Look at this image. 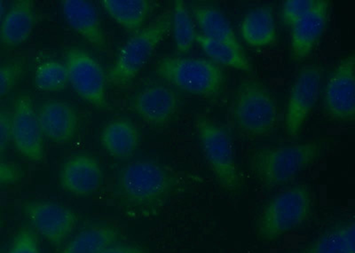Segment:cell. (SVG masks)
I'll use <instances>...</instances> for the list:
<instances>
[{"mask_svg":"<svg viewBox=\"0 0 355 253\" xmlns=\"http://www.w3.org/2000/svg\"><path fill=\"white\" fill-rule=\"evenodd\" d=\"M312 198L309 186L296 185L272 197L257 221V235L265 242L275 241L302 225L309 217Z\"/></svg>","mask_w":355,"mask_h":253,"instance_id":"obj_6","label":"cell"},{"mask_svg":"<svg viewBox=\"0 0 355 253\" xmlns=\"http://www.w3.org/2000/svg\"><path fill=\"white\" fill-rule=\"evenodd\" d=\"M119 232L110 226H94L78 233L60 253H101L116 245Z\"/></svg>","mask_w":355,"mask_h":253,"instance_id":"obj_24","label":"cell"},{"mask_svg":"<svg viewBox=\"0 0 355 253\" xmlns=\"http://www.w3.org/2000/svg\"><path fill=\"white\" fill-rule=\"evenodd\" d=\"M329 2L315 0L309 12L291 28L290 55L294 62L302 61L313 52L324 33Z\"/></svg>","mask_w":355,"mask_h":253,"instance_id":"obj_14","label":"cell"},{"mask_svg":"<svg viewBox=\"0 0 355 253\" xmlns=\"http://www.w3.org/2000/svg\"><path fill=\"white\" fill-rule=\"evenodd\" d=\"M155 71L177 89L204 99L220 96L226 80L220 66L205 58L164 57L158 62Z\"/></svg>","mask_w":355,"mask_h":253,"instance_id":"obj_5","label":"cell"},{"mask_svg":"<svg viewBox=\"0 0 355 253\" xmlns=\"http://www.w3.org/2000/svg\"><path fill=\"white\" fill-rule=\"evenodd\" d=\"M101 253H147L137 246L130 245H114Z\"/></svg>","mask_w":355,"mask_h":253,"instance_id":"obj_33","label":"cell"},{"mask_svg":"<svg viewBox=\"0 0 355 253\" xmlns=\"http://www.w3.org/2000/svg\"><path fill=\"white\" fill-rule=\"evenodd\" d=\"M62 14L69 26L92 46L101 51L107 49L106 37L99 15L91 2L65 0L62 2Z\"/></svg>","mask_w":355,"mask_h":253,"instance_id":"obj_17","label":"cell"},{"mask_svg":"<svg viewBox=\"0 0 355 253\" xmlns=\"http://www.w3.org/2000/svg\"><path fill=\"white\" fill-rule=\"evenodd\" d=\"M176 188L175 177L161 164L136 160L120 170L116 194L126 207L147 213L159 209Z\"/></svg>","mask_w":355,"mask_h":253,"instance_id":"obj_1","label":"cell"},{"mask_svg":"<svg viewBox=\"0 0 355 253\" xmlns=\"http://www.w3.org/2000/svg\"><path fill=\"white\" fill-rule=\"evenodd\" d=\"M323 112L338 123L354 122L355 119V57H345L336 65L323 93Z\"/></svg>","mask_w":355,"mask_h":253,"instance_id":"obj_10","label":"cell"},{"mask_svg":"<svg viewBox=\"0 0 355 253\" xmlns=\"http://www.w3.org/2000/svg\"><path fill=\"white\" fill-rule=\"evenodd\" d=\"M101 6L111 19L132 34L141 30L152 8L148 0H103Z\"/></svg>","mask_w":355,"mask_h":253,"instance_id":"obj_22","label":"cell"},{"mask_svg":"<svg viewBox=\"0 0 355 253\" xmlns=\"http://www.w3.org/2000/svg\"><path fill=\"white\" fill-rule=\"evenodd\" d=\"M35 83L37 89L47 93L63 91L69 83L68 69L64 63L53 60L43 62L35 71Z\"/></svg>","mask_w":355,"mask_h":253,"instance_id":"obj_27","label":"cell"},{"mask_svg":"<svg viewBox=\"0 0 355 253\" xmlns=\"http://www.w3.org/2000/svg\"><path fill=\"white\" fill-rule=\"evenodd\" d=\"M172 27L176 50L182 55H186L194 46L198 33H196L191 15L182 0L174 1Z\"/></svg>","mask_w":355,"mask_h":253,"instance_id":"obj_26","label":"cell"},{"mask_svg":"<svg viewBox=\"0 0 355 253\" xmlns=\"http://www.w3.org/2000/svg\"><path fill=\"white\" fill-rule=\"evenodd\" d=\"M131 106L146 124L164 128L175 118L180 110V99L172 88L155 85L139 91L133 97Z\"/></svg>","mask_w":355,"mask_h":253,"instance_id":"obj_13","label":"cell"},{"mask_svg":"<svg viewBox=\"0 0 355 253\" xmlns=\"http://www.w3.org/2000/svg\"><path fill=\"white\" fill-rule=\"evenodd\" d=\"M324 72L318 64L304 65L297 72L288 94L284 126L288 138L300 137L306 120L321 96Z\"/></svg>","mask_w":355,"mask_h":253,"instance_id":"obj_8","label":"cell"},{"mask_svg":"<svg viewBox=\"0 0 355 253\" xmlns=\"http://www.w3.org/2000/svg\"><path fill=\"white\" fill-rule=\"evenodd\" d=\"M191 12L202 35L226 44L237 52L245 53L234 33L232 25L220 9L210 5H193Z\"/></svg>","mask_w":355,"mask_h":253,"instance_id":"obj_19","label":"cell"},{"mask_svg":"<svg viewBox=\"0 0 355 253\" xmlns=\"http://www.w3.org/2000/svg\"><path fill=\"white\" fill-rule=\"evenodd\" d=\"M241 36L247 46L263 49L277 40V28L274 9L263 6L247 12L240 25Z\"/></svg>","mask_w":355,"mask_h":253,"instance_id":"obj_18","label":"cell"},{"mask_svg":"<svg viewBox=\"0 0 355 253\" xmlns=\"http://www.w3.org/2000/svg\"><path fill=\"white\" fill-rule=\"evenodd\" d=\"M36 24L33 2L22 0L15 3L0 28V41L6 47H17L26 42Z\"/></svg>","mask_w":355,"mask_h":253,"instance_id":"obj_20","label":"cell"},{"mask_svg":"<svg viewBox=\"0 0 355 253\" xmlns=\"http://www.w3.org/2000/svg\"><path fill=\"white\" fill-rule=\"evenodd\" d=\"M302 253H355L354 221H345L331 227Z\"/></svg>","mask_w":355,"mask_h":253,"instance_id":"obj_23","label":"cell"},{"mask_svg":"<svg viewBox=\"0 0 355 253\" xmlns=\"http://www.w3.org/2000/svg\"><path fill=\"white\" fill-rule=\"evenodd\" d=\"M65 65L76 93L97 109H106L107 77L100 63L88 53L76 49L67 52Z\"/></svg>","mask_w":355,"mask_h":253,"instance_id":"obj_11","label":"cell"},{"mask_svg":"<svg viewBox=\"0 0 355 253\" xmlns=\"http://www.w3.org/2000/svg\"><path fill=\"white\" fill-rule=\"evenodd\" d=\"M22 172L15 164L0 162V186L14 184L20 182Z\"/></svg>","mask_w":355,"mask_h":253,"instance_id":"obj_32","label":"cell"},{"mask_svg":"<svg viewBox=\"0 0 355 253\" xmlns=\"http://www.w3.org/2000/svg\"><path fill=\"white\" fill-rule=\"evenodd\" d=\"M12 114L0 110V155L4 153L12 141Z\"/></svg>","mask_w":355,"mask_h":253,"instance_id":"obj_31","label":"cell"},{"mask_svg":"<svg viewBox=\"0 0 355 253\" xmlns=\"http://www.w3.org/2000/svg\"><path fill=\"white\" fill-rule=\"evenodd\" d=\"M8 253H40L36 234L28 229L19 231L12 240Z\"/></svg>","mask_w":355,"mask_h":253,"instance_id":"obj_30","label":"cell"},{"mask_svg":"<svg viewBox=\"0 0 355 253\" xmlns=\"http://www.w3.org/2000/svg\"><path fill=\"white\" fill-rule=\"evenodd\" d=\"M196 42L204 50L211 62L239 71L250 72L253 67L245 53L237 52L233 47L220 41L209 39L202 34H196Z\"/></svg>","mask_w":355,"mask_h":253,"instance_id":"obj_25","label":"cell"},{"mask_svg":"<svg viewBox=\"0 0 355 253\" xmlns=\"http://www.w3.org/2000/svg\"><path fill=\"white\" fill-rule=\"evenodd\" d=\"M3 14V4L2 2L0 1V18H1Z\"/></svg>","mask_w":355,"mask_h":253,"instance_id":"obj_34","label":"cell"},{"mask_svg":"<svg viewBox=\"0 0 355 253\" xmlns=\"http://www.w3.org/2000/svg\"><path fill=\"white\" fill-rule=\"evenodd\" d=\"M315 0H287L283 3L281 18L287 27L291 28L312 8Z\"/></svg>","mask_w":355,"mask_h":253,"instance_id":"obj_29","label":"cell"},{"mask_svg":"<svg viewBox=\"0 0 355 253\" xmlns=\"http://www.w3.org/2000/svg\"><path fill=\"white\" fill-rule=\"evenodd\" d=\"M60 182L67 192L77 197H87L100 188L103 171L94 157L85 154L77 155L63 164Z\"/></svg>","mask_w":355,"mask_h":253,"instance_id":"obj_16","label":"cell"},{"mask_svg":"<svg viewBox=\"0 0 355 253\" xmlns=\"http://www.w3.org/2000/svg\"><path fill=\"white\" fill-rule=\"evenodd\" d=\"M319 151L316 142L259 148L250 159L253 175L266 188L283 186L315 163Z\"/></svg>","mask_w":355,"mask_h":253,"instance_id":"obj_4","label":"cell"},{"mask_svg":"<svg viewBox=\"0 0 355 253\" xmlns=\"http://www.w3.org/2000/svg\"><path fill=\"white\" fill-rule=\"evenodd\" d=\"M195 131L202 157L218 184L231 194L239 193L243 178L230 132L214 120L201 116L195 120Z\"/></svg>","mask_w":355,"mask_h":253,"instance_id":"obj_3","label":"cell"},{"mask_svg":"<svg viewBox=\"0 0 355 253\" xmlns=\"http://www.w3.org/2000/svg\"><path fill=\"white\" fill-rule=\"evenodd\" d=\"M37 115L41 132L50 141L69 143L78 134V114L74 107L65 101H47L40 107Z\"/></svg>","mask_w":355,"mask_h":253,"instance_id":"obj_15","label":"cell"},{"mask_svg":"<svg viewBox=\"0 0 355 253\" xmlns=\"http://www.w3.org/2000/svg\"><path fill=\"white\" fill-rule=\"evenodd\" d=\"M171 28L172 15L166 12L147 27L133 34L107 71V81L117 87L131 83L146 63L150 61L155 49L170 33Z\"/></svg>","mask_w":355,"mask_h":253,"instance_id":"obj_7","label":"cell"},{"mask_svg":"<svg viewBox=\"0 0 355 253\" xmlns=\"http://www.w3.org/2000/svg\"><path fill=\"white\" fill-rule=\"evenodd\" d=\"M24 60H17L0 65V98L10 91L24 74Z\"/></svg>","mask_w":355,"mask_h":253,"instance_id":"obj_28","label":"cell"},{"mask_svg":"<svg viewBox=\"0 0 355 253\" xmlns=\"http://www.w3.org/2000/svg\"><path fill=\"white\" fill-rule=\"evenodd\" d=\"M232 118L243 134L250 138L268 137L278 125L277 101L262 82L243 79L234 94Z\"/></svg>","mask_w":355,"mask_h":253,"instance_id":"obj_2","label":"cell"},{"mask_svg":"<svg viewBox=\"0 0 355 253\" xmlns=\"http://www.w3.org/2000/svg\"><path fill=\"white\" fill-rule=\"evenodd\" d=\"M12 114V141L15 148L31 162H42L44 136L31 98L28 96H19Z\"/></svg>","mask_w":355,"mask_h":253,"instance_id":"obj_12","label":"cell"},{"mask_svg":"<svg viewBox=\"0 0 355 253\" xmlns=\"http://www.w3.org/2000/svg\"><path fill=\"white\" fill-rule=\"evenodd\" d=\"M139 135L137 128L128 120L114 119L104 126L101 142L107 153L116 159H128L137 150Z\"/></svg>","mask_w":355,"mask_h":253,"instance_id":"obj_21","label":"cell"},{"mask_svg":"<svg viewBox=\"0 0 355 253\" xmlns=\"http://www.w3.org/2000/svg\"><path fill=\"white\" fill-rule=\"evenodd\" d=\"M22 211L33 229L55 247L64 245L78 225L75 211L58 202L28 200Z\"/></svg>","mask_w":355,"mask_h":253,"instance_id":"obj_9","label":"cell"}]
</instances>
